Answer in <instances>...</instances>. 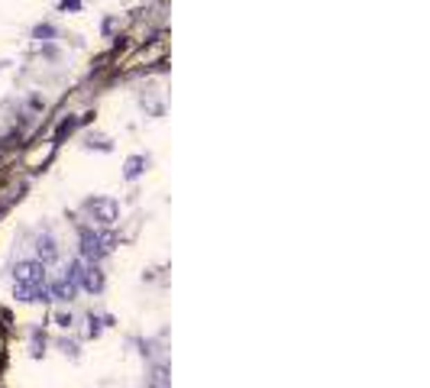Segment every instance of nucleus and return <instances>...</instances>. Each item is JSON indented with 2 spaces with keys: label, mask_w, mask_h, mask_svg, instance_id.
Wrapping results in <instances>:
<instances>
[{
  "label": "nucleus",
  "mask_w": 430,
  "mask_h": 388,
  "mask_svg": "<svg viewBox=\"0 0 430 388\" xmlns=\"http://www.w3.org/2000/svg\"><path fill=\"white\" fill-rule=\"evenodd\" d=\"M17 298L26 304H39V301H49V282L46 285H36V288H17Z\"/></svg>",
  "instance_id": "0eeeda50"
},
{
  "label": "nucleus",
  "mask_w": 430,
  "mask_h": 388,
  "mask_svg": "<svg viewBox=\"0 0 430 388\" xmlns=\"http://www.w3.org/2000/svg\"><path fill=\"white\" fill-rule=\"evenodd\" d=\"M49 36H56V29L49 26V23L46 26H36V39H49Z\"/></svg>",
  "instance_id": "1a4fd4ad"
},
{
  "label": "nucleus",
  "mask_w": 430,
  "mask_h": 388,
  "mask_svg": "<svg viewBox=\"0 0 430 388\" xmlns=\"http://www.w3.org/2000/svg\"><path fill=\"white\" fill-rule=\"evenodd\" d=\"M13 282L17 288H36V285H46V265L39 259H23L13 269Z\"/></svg>",
  "instance_id": "7ed1b4c3"
},
{
  "label": "nucleus",
  "mask_w": 430,
  "mask_h": 388,
  "mask_svg": "<svg viewBox=\"0 0 430 388\" xmlns=\"http://www.w3.org/2000/svg\"><path fill=\"white\" fill-rule=\"evenodd\" d=\"M81 288L85 292H91V294H97V292H104V272L97 269V262H88L85 269H81Z\"/></svg>",
  "instance_id": "39448f33"
},
{
  "label": "nucleus",
  "mask_w": 430,
  "mask_h": 388,
  "mask_svg": "<svg viewBox=\"0 0 430 388\" xmlns=\"http://www.w3.org/2000/svg\"><path fill=\"white\" fill-rule=\"evenodd\" d=\"M58 7L62 10H78L81 7V0H58Z\"/></svg>",
  "instance_id": "9d476101"
},
{
  "label": "nucleus",
  "mask_w": 430,
  "mask_h": 388,
  "mask_svg": "<svg viewBox=\"0 0 430 388\" xmlns=\"http://www.w3.org/2000/svg\"><path fill=\"white\" fill-rule=\"evenodd\" d=\"M78 243H81V259H88V262H101L104 256H110V253H113L117 237H113L110 230L85 227V230H81V237H78Z\"/></svg>",
  "instance_id": "f257e3e1"
},
{
  "label": "nucleus",
  "mask_w": 430,
  "mask_h": 388,
  "mask_svg": "<svg viewBox=\"0 0 430 388\" xmlns=\"http://www.w3.org/2000/svg\"><path fill=\"white\" fill-rule=\"evenodd\" d=\"M142 169H146V159H142V155H130V159H126V169H123V178L136 181L142 175Z\"/></svg>",
  "instance_id": "6e6552de"
},
{
  "label": "nucleus",
  "mask_w": 430,
  "mask_h": 388,
  "mask_svg": "<svg viewBox=\"0 0 430 388\" xmlns=\"http://www.w3.org/2000/svg\"><path fill=\"white\" fill-rule=\"evenodd\" d=\"M81 269H85V262L81 259H75V262L65 269V275L62 278H56V282L49 285V301H72L78 294V288H81Z\"/></svg>",
  "instance_id": "f03ea898"
},
{
  "label": "nucleus",
  "mask_w": 430,
  "mask_h": 388,
  "mask_svg": "<svg viewBox=\"0 0 430 388\" xmlns=\"http://www.w3.org/2000/svg\"><path fill=\"white\" fill-rule=\"evenodd\" d=\"M88 210H91V217L101 223V227H113L117 217H120V204L113 198H94L88 201Z\"/></svg>",
  "instance_id": "20e7f679"
},
{
  "label": "nucleus",
  "mask_w": 430,
  "mask_h": 388,
  "mask_svg": "<svg viewBox=\"0 0 430 388\" xmlns=\"http://www.w3.org/2000/svg\"><path fill=\"white\" fill-rule=\"evenodd\" d=\"M36 256L42 265L49 262H56L58 259V246H56V237H49V233H42V237L36 239Z\"/></svg>",
  "instance_id": "423d86ee"
}]
</instances>
